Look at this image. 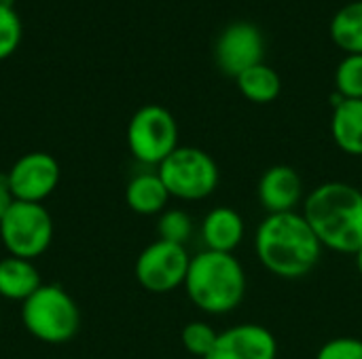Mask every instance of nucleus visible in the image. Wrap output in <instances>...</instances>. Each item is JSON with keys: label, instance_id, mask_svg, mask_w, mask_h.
<instances>
[{"label": "nucleus", "instance_id": "f257e3e1", "mask_svg": "<svg viewBox=\"0 0 362 359\" xmlns=\"http://www.w3.org/2000/svg\"><path fill=\"white\" fill-rule=\"evenodd\" d=\"M322 245L301 212L267 214L255 233V254L280 279L308 277L322 258Z\"/></svg>", "mask_w": 362, "mask_h": 359}, {"label": "nucleus", "instance_id": "f03ea898", "mask_svg": "<svg viewBox=\"0 0 362 359\" xmlns=\"http://www.w3.org/2000/svg\"><path fill=\"white\" fill-rule=\"evenodd\" d=\"M301 214L325 250L354 256L362 248V190L354 184H318L305 195Z\"/></svg>", "mask_w": 362, "mask_h": 359}, {"label": "nucleus", "instance_id": "7ed1b4c3", "mask_svg": "<svg viewBox=\"0 0 362 359\" xmlns=\"http://www.w3.org/2000/svg\"><path fill=\"white\" fill-rule=\"evenodd\" d=\"M182 288L202 313L227 315L244 303L248 277L235 254L202 250L191 256Z\"/></svg>", "mask_w": 362, "mask_h": 359}, {"label": "nucleus", "instance_id": "20e7f679", "mask_svg": "<svg viewBox=\"0 0 362 359\" xmlns=\"http://www.w3.org/2000/svg\"><path fill=\"white\" fill-rule=\"evenodd\" d=\"M21 324L40 343L64 345L81 328V311L74 298L57 284H42L21 303Z\"/></svg>", "mask_w": 362, "mask_h": 359}, {"label": "nucleus", "instance_id": "39448f33", "mask_svg": "<svg viewBox=\"0 0 362 359\" xmlns=\"http://www.w3.org/2000/svg\"><path fill=\"white\" fill-rule=\"evenodd\" d=\"M172 199L180 201H204L212 197L221 182V171L214 157L197 146H178L159 167Z\"/></svg>", "mask_w": 362, "mask_h": 359}, {"label": "nucleus", "instance_id": "423d86ee", "mask_svg": "<svg viewBox=\"0 0 362 359\" xmlns=\"http://www.w3.org/2000/svg\"><path fill=\"white\" fill-rule=\"evenodd\" d=\"M125 140L136 161L159 167L180 146L178 123L168 108L159 104H146L129 118Z\"/></svg>", "mask_w": 362, "mask_h": 359}, {"label": "nucleus", "instance_id": "0eeeda50", "mask_svg": "<svg viewBox=\"0 0 362 359\" xmlns=\"http://www.w3.org/2000/svg\"><path fill=\"white\" fill-rule=\"evenodd\" d=\"M0 239L8 256L34 260L53 241V218L42 203L15 201L0 220Z\"/></svg>", "mask_w": 362, "mask_h": 359}, {"label": "nucleus", "instance_id": "6e6552de", "mask_svg": "<svg viewBox=\"0 0 362 359\" xmlns=\"http://www.w3.org/2000/svg\"><path fill=\"white\" fill-rule=\"evenodd\" d=\"M191 256L185 245L153 241L136 258L134 275L151 294H170L185 286Z\"/></svg>", "mask_w": 362, "mask_h": 359}, {"label": "nucleus", "instance_id": "1a4fd4ad", "mask_svg": "<svg viewBox=\"0 0 362 359\" xmlns=\"http://www.w3.org/2000/svg\"><path fill=\"white\" fill-rule=\"evenodd\" d=\"M59 176L62 171L57 159L42 150L21 154L6 171L15 201L25 203H42L51 197L59 184Z\"/></svg>", "mask_w": 362, "mask_h": 359}, {"label": "nucleus", "instance_id": "9d476101", "mask_svg": "<svg viewBox=\"0 0 362 359\" xmlns=\"http://www.w3.org/2000/svg\"><path fill=\"white\" fill-rule=\"evenodd\" d=\"M265 38L250 21H235L227 25L214 47V59L223 74L238 78L248 68L263 63Z\"/></svg>", "mask_w": 362, "mask_h": 359}, {"label": "nucleus", "instance_id": "9b49d317", "mask_svg": "<svg viewBox=\"0 0 362 359\" xmlns=\"http://www.w3.org/2000/svg\"><path fill=\"white\" fill-rule=\"evenodd\" d=\"M206 359H278V341L261 324H238L218 332L216 345Z\"/></svg>", "mask_w": 362, "mask_h": 359}, {"label": "nucleus", "instance_id": "f8f14e48", "mask_svg": "<svg viewBox=\"0 0 362 359\" xmlns=\"http://www.w3.org/2000/svg\"><path fill=\"white\" fill-rule=\"evenodd\" d=\"M303 178L293 165H272L263 171L257 184V199L267 214L297 212L303 205Z\"/></svg>", "mask_w": 362, "mask_h": 359}, {"label": "nucleus", "instance_id": "ddd939ff", "mask_svg": "<svg viewBox=\"0 0 362 359\" xmlns=\"http://www.w3.org/2000/svg\"><path fill=\"white\" fill-rule=\"evenodd\" d=\"M199 235H202L204 250L233 254L244 241L246 222L238 209L229 205H218L204 216L199 224Z\"/></svg>", "mask_w": 362, "mask_h": 359}, {"label": "nucleus", "instance_id": "4468645a", "mask_svg": "<svg viewBox=\"0 0 362 359\" xmlns=\"http://www.w3.org/2000/svg\"><path fill=\"white\" fill-rule=\"evenodd\" d=\"M170 193L157 171H142L125 186V203L138 216H159L168 209Z\"/></svg>", "mask_w": 362, "mask_h": 359}, {"label": "nucleus", "instance_id": "2eb2a0df", "mask_svg": "<svg viewBox=\"0 0 362 359\" xmlns=\"http://www.w3.org/2000/svg\"><path fill=\"white\" fill-rule=\"evenodd\" d=\"M331 135L341 152L362 157V99H341L337 95L331 114Z\"/></svg>", "mask_w": 362, "mask_h": 359}, {"label": "nucleus", "instance_id": "dca6fc26", "mask_svg": "<svg viewBox=\"0 0 362 359\" xmlns=\"http://www.w3.org/2000/svg\"><path fill=\"white\" fill-rule=\"evenodd\" d=\"M42 286L34 260L6 256L0 260V296L4 300L25 303Z\"/></svg>", "mask_w": 362, "mask_h": 359}, {"label": "nucleus", "instance_id": "f3484780", "mask_svg": "<svg viewBox=\"0 0 362 359\" xmlns=\"http://www.w3.org/2000/svg\"><path fill=\"white\" fill-rule=\"evenodd\" d=\"M235 83L240 93L252 104H272L282 91L280 74L267 63H257L248 68L235 78Z\"/></svg>", "mask_w": 362, "mask_h": 359}, {"label": "nucleus", "instance_id": "a211bd4d", "mask_svg": "<svg viewBox=\"0 0 362 359\" xmlns=\"http://www.w3.org/2000/svg\"><path fill=\"white\" fill-rule=\"evenodd\" d=\"M331 38L348 55H362V0L341 6L331 19Z\"/></svg>", "mask_w": 362, "mask_h": 359}, {"label": "nucleus", "instance_id": "6ab92c4d", "mask_svg": "<svg viewBox=\"0 0 362 359\" xmlns=\"http://www.w3.org/2000/svg\"><path fill=\"white\" fill-rule=\"evenodd\" d=\"M193 231H195V222L189 212L180 207H168L163 214H159L157 235L161 241L187 248V241L193 237Z\"/></svg>", "mask_w": 362, "mask_h": 359}, {"label": "nucleus", "instance_id": "aec40b11", "mask_svg": "<svg viewBox=\"0 0 362 359\" xmlns=\"http://www.w3.org/2000/svg\"><path fill=\"white\" fill-rule=\"evenodd\" d=\"M216 339H218V332L208 322H199V320L189 322L180 332L182 347L193 359L208 358L216 345Z\"/></svg>", "mask_w": 362, "mask_h": 359}, {"label": "nucleus", "instance_id": "412c9836", "mask_svg": "<svg viewBox=\"0 0 362 359\" xmlns=\"http://www.w3.org/2000/svg\"><path fill=\"white\" fill-rule=\"evenodd\" d=\"M335 87L341 99H362V55H346L335 70Z\"/></svg>", "mask_w": 362, "mask_h": 359}, {"label": "nucleus", "instance_id": "4be33fe9", "mask_svg": "<svg viewBox=\"0 0 362 359\" xmlns=\"http://www.w3.org/2000/svg\"><path fill=\"white\" fill-rule=\"evenodd\" d=\"M21 19L13 4H0V61L11 57L21 42Z\"/></svg>", "mask_w": 362, "mask_h": 359}, {"label": "nucleus", "instance_id": "5701e85b", "mask_svg": "<svg viewBox=\"0 0 362 359\" xmlns=\"http://www.w3.org/2000/svg\"><path fill=\"white\" fill-rule=\"evenodd\" d=\"M316 359H362V339L358 336H337L327 341Z\"/></svg>", "mask_w": 362, "mask_h": 359}, {"label": "nucleus", "instance_id": "b1692460", "mask_svg": "<svg viewBox=\"0 0 362 359\" xmlns=\"http://www.w3.org/2000/svg\"><path fill=\"white\" fill-rule=\"evenodd\" d=\"M15 203V197L11 193V186H8V180H6V174H0V220L6 216V212L13 207Z\"/></svg>", "mask_w": 362, "mask_h": 359}, {"label": "nucleus", "instance_id": "393cba45", "mask_svg": "<svg viewBox=\"0 0 362 359\" xmlns=\"http://www.w3.org/2000/svg\"><path fill=\"white\" fill-rule=\"evenodd\" d=\"M354 262H356V271H358V275L362 277V248L354 254Z\"/></svg>", "mask_w": 362, "mask_h": 359}, {"label": "nucleus", "instance_id": "a878e982", "mask_svg": "<svg viewBox=\"0 0 362 359\" xmlns=\"http://www.w3.org/2000/svg\"><path fill=\"white\" fill-rule=\"evenodd\" d=\"M0 4H13V0H0Z\"/></svg>", "mask_w": 362, "mask_h": 359}, {"label": "nucleus", "instance_id": "bb28decb", "mask_svg": "<svg viewBox=\"0 0 362 359\" xmlns=\"http://www.w3.org/2000/svg\"><path fill=\"white\" fill-rule=\"evenodd\" d=\"M0 328H2V317H0Z\"/></svg>", "mask_w": 362, "mask_h": 359}, {"label": "nucleus", "instance_id": "cd10ccee", "mask_svg": "<svg viewBox=\"0 0 362 359\" xmlns=\"http://www.w3.org/2000/svg\"><path fill=\"white\" fill-rule=\"evenodd\" d=\"M189 359H193V358H189Z\"/></svg>", "mask_w": 362, "mask_h": 359}]
</instances>
